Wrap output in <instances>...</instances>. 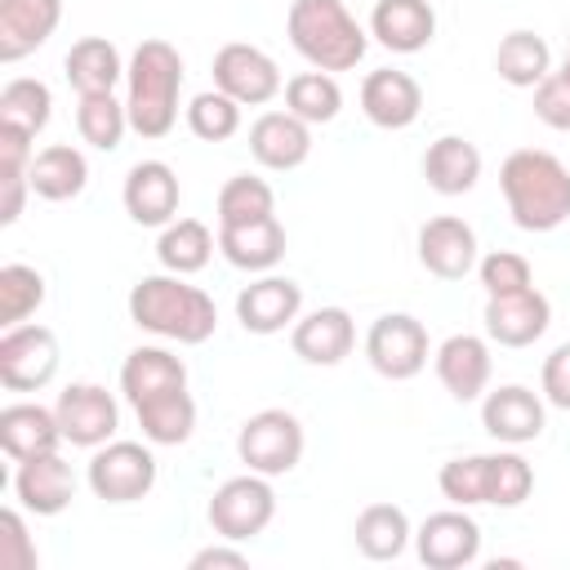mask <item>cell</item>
I'll use <instances>...</instances> for the list:
<instances>
[{
  "instance_id": "cb8c5ba5",
  "label": "cell",
  "mask_w": 570,
  "mask_h": 570,
  "mask_svg": "<svg viewBox=\"0 0 570 570\" xmlns=\"http://www.w3.org/2000/svg\"><path fill=\"white\" fill-rule=\"evenodd\" d=\"M370 36L392 53H419L436 36L432 0H379L370 13Z\"/></svg>"
},
{
  "instance_id": "277c9868",
  "label": "cell",
  "mask_w": 570,
  "mask_h": 570,
  "mask_svg": "<svg viewBox=\"0 0 570 570\" xmlns=\"http://www.w3.org/2000/svg\"><path fill=\"white\" fill-rule=\"evenodd\" d=\"M285 31H289V45L316 71H352L370 49L365 27L352 18L343 0H289Z\"/></svg>"
},
{
  "instance_id": "bcb514c9",
  "label": "cell",
  "mask_w": 570,
  "mask_h": 570,
  "mask_svg": "<svg viewBox=\"0 0 570 570\" xmlns=\"http://www.w3.org/2000/svg\"><path fill=\"white\" fill-rule=\"evenodd\" d=\"M539 387H543V401H548V405L570 410V343H557V347L543 356Z\"/></svg>"
},
{
  "instance_id": "603a6c76",
  "label": "cell",
  "mask_w": 570,
  "mask_h": 570,
  "mask_svg": "<svg viewBox=\"0 0 570 570\" xmlns=\"http://www.w3.org/2000/svg\"><path fill=\"white\" fill-rule=\"evenodd\" d=\"M62 22V0H0V62L36 53Z\"/></svg>"
},
{
  "instance_id": "c3c4849f",
  "label": "cell",
  "mask_w": 570,
  "mask_h": 570,
  "mask_svg": "<svg viewBox=\"0 0 570 570\" xmlns=\"http://www.w3.org/2000/svg\"><path fill=\"white\" fill-rule=\"evenodd\" d=\"M561 76L570 80V49H566V58H561Z\"/></svg>"
},
{
  "instance_id": "f1b7e54d",
  "label": "cell",
  "mask_w": 570,
  "mask_h": 570,
  "mask_svg": "<svg viewBox=\"0 0 570 570\" xmlns=\"http://www.w3.org/2000/svg\"><path fill=\"white\" fill-rule=\"evenodd\" d=\"M62 71H67V85L85 98V94H116V85L125 76V62H120V49L107 36H80L67 49Z\"/></svg>"
},
{
  "instance_id": "ffe728a7",
  "label": "cell",
  "mask_w": 570,
  "mask_h": 570,
  "mask_svg": "<svg viewBox=\"0 0 570 570\" xmlns=\"http://www.w3.org/2000/svg\"><path fill=\"white\" fill-rule=\"evenodd\" d=\"M432 365H436L441 387H445L454 401H463V405L485 396V387H490V370H494V361H490V343H485L481 334H450V338L436 347Z\"/></svg>"
},
{
  "instance_id": "836d02e7",
  "label": "cell",
  "mask_w": 570,
  "mask_h": 570,
  "mask_svg": "<svg viewBox=\"0 0 570 570\" xmlns=\"http://www.w3.org/2000/svg\"><path fill=\"white\" fill-rule=\"evenodd\" d=\"M134 414H138V428L151 445H183L196 432V401L187 387L134 405Z\"/></svg>"
},
{
  "instance_id": "2e32d148",
  "label": "cell",
  "mask_w": 570,
  "mask_h": 570,
  "mask_svg": "<svg viewBox=\"0 0 570 570\" xmlns=\"http://www.w3.org/2000/svg\"><path fill=\"white\" fill-rule=\"evenodd\" d=\"M543 396H534L530 387L521 383H503L494 392H485L481 401V428L499 441V445H525V441H539L543 436Z\"/></svg>"
},
{
  "instance_id": "7dc6e473",
  "label": "cell",
  "mask_w": 570,
  "mask_h": 570,
  "mask_svg": "<svg viewBox=\"0 0 570 570\" xmlns=\"http://www.w3.org/2000/svg\"><path fill=\"white\" fill-rule=\"evenodd\" d=\"M209 566L245 570V566H249V557H245L240 548H227V539H223V543H209V548H200V552L191 557V570H209Z\"/></svg>"
},
{
  "instance_id": "ba28073f",
  "label": "cell",
  "mask_w": 570,
  "mask_h": 570,
  "mask_svg": "<svg viewBox=\"0 0 570 570\" xmlns=\"http://www.w3.org/2000/svg\"><path fill=\"white\" fill-rule=\"evenodd\" d=\"M89 490L107 503H138L156 485V454L142 441H107L89 459Z\"/></svg>"
},
{
  "instance_id": "60d3db41",
  "label": "cell",
  "mask_w": 570,
  "mask_h": 570,
  "mask_svg": "<svg viewBox=\"0 0 570 570\" xmlns=\"http://www.w3.org/2000/svg\"><path fill=\"white\" fill-rule=\"evenodd\" d=\"M187 129L200 142H227L240 129V102L227 98L223 89H205L187 102Z\"/></svg>"
},
{
  "instance_id": "7402d4cb",
  "label": "cell",
  "mask_w": 570,
  "mask_h": 570,
  "mask_svg": "<svg viewBox=\"0 0 570 570\" xmlns=\"http://www.w3.org/2000/svg\"><path fill=\"white\" fill-rule=\"evenodd\" d=\"M289 347L307 365H338L356 347V325L343 307H316L289 325Z\"/></svg>"
},
{
  "instance_id": "d6986e66",
  "label": "cell",
  "mask_w": 570,
  "mask_h": 570,
  "mask_svg": "<svg viewBox=\"0 0 570 570\" xmlns=\"http://www.w3.org/2000/svg\"><path fill=\"white\" fill-rule=\"evenodd\" d=\"M419 263L436 281H463L476 267V232L454 214L428 218L419 227Z\"/></svg>"
},
{
  "instance_id": "484cf974",
  "label": "cell",
  "mask_w": 570,
  "mask_h": 570,
  "mask_svg": "<svg viewBox=\"0 0 570 570\" xmlns=\"http://www.w3.org/2000/svg\"><path fill=\"white\" fill-rule=\"evenodd\" d=\"M218 254L240 272H272L285 258V227L281 218H254L218 227Z\"/></svg>"
},
{
  "instance_id": "7bdbcfd3",
  "label": "cell",
  "mask_w": 570,
  "mask_h": 570,
  "mask_svg": "<svg viewBox=\"0 0 570 570\" xmlns=\"http://www.w3.org/2000/svg\"><path fill=\"white\" fill-rule=\"evenodd\" d=\"M476 276H481L485 298H494V294H517V289H530V285H534L530 263H525L521 254H512V249H494V254L476 258Z\"/></svg>"
},
{
  "instance_id": "8d00e7d4",
  "label": "cell",
  "mask_w": 570,
  "mask_h": 570,
  "mask_svg": "<svg viewBox=\"0 0 570 570\" xmlns=\"http://www.w3.org/2000/svg\"><path fill=\"white\" fill-rule=\"evenodd\" d=\"M76 129L89 147L116 151L125 129H129V107L116 102V94H85L80 107H76Z\"/></svg>"
},
{
  "instance_id": "9a60e30c",
  "label": "cell",
  "mask_w": 570,
  "mask_h": 570,
  "mask_svg": "<svg viewBox=\"0 0 570 570\" xmlns=\"http://www.w3.org/2000/svg\"><path fill=\"white\" fill-rule=\"evenodd\" d=\"M120 200H125V214H129L138 227H165V223H174V214H178L183 187H178V174H174L165 160H138V165L125 174Z\"/></svg>"
},
{
  "instance_id": "d590c367",
  "label": "cell",
  "mask_w": 570,
  "mask_h": 570,
  "mask_svg": "<svg viewBox=\"0 0 570 570\" xmlns=\"http://www.w3.org/2000/svg\"><path fill=\"white\" fill-rule=\"evenodd\" d=\"M343 107V89L334 80V71H298L285 80V111H294L307 125H330Z\"/></svg>"
},
{
  "instance_id": "83f0119b",
  "label": "cell",
  "mask_w": 570,
  "mask_h": 570,
  "mask_svg": "<svg viewBox=\"0 0 570 570\" xmlns=\"http://www.w3.org/2000/svg\"><path fill=\"white\" fill-rule=\"evenodd\" d=\"M423 178H428V187L441 191V196H463V191H472L476 178H481V151H476V142H468V138H459V134H441V138L428 142V151H423Z\"/></svg>"
},
{
  "instance_id": "52a82bcc",
  "label": "cell",
  "mask_w": 570,
  "mask_h": 570,
  "mask_svg": "<svg viewBox=\"0 0 570 570\" xmlns=\"http://www.w3.org/2000/svg\"><path fill=\"white\" fill-rule=\"evenodd\" d=\"M428 356H432L428 330L410 312H383L365 334V361L374 365V374H383L392 383L414 379L428 365Z\"/></svg>"
},
{
  "instance_id": "f35d334b",
  "label": "cell",
  "mask_w": 570,
  "mask_h": 570,
  "mask_svg": "<svg viewBox=\"0 0 570 570\" xmlns=\"http://www.w3.org/2000/svg\"><path fill=\"white\" fill-rule=\"evenodd\" d=\"M40 303H45V276L27 263H4L0 267V325L4 330L22 325Z\"/></svg>"
},
{
  "instance_id": "9c48e42d",
  "label": "cell",
  "mask_w": 570,
  "mask_h": 570,
  "mask_svg": "<svg viewBox=\"0 0 570 570\" xmlns=\"http://www.w3.org/2000/svg\"><path fill=\"white\" fill-rule=\"evenodd\" d=\"M214 89H223L240 107H263L285 89V80L272 53H263L258 45L232 40L214 53Z\"/></svg>"
},
{
  "instance_id": "e575fe53",
  "label": "cell",
  "mask_w": 570,
  "mask_h": 570,
  "mask_svg": "<svg viewBox=\"0 0 570 570\" xmlns=\"http://www.w3.org/2000/svg\"><path fill=\"white\" fill-rule=\"evenodd\" d=\"M53 116V94L45 80L36 76H13L0 89V129H18L27 138H36Z\"/></svg>"
},
{
  "instance_id": "8992f818",
  "label": "cell",
  "mask_w": 570,
  "mask_h": 570,
  "mask_svg": "<svg viewBox=\"0 0 570 570\" xmlns=\"http://www.w3.org/2000/svg\"><path fill=\"white\" fill-rule=\"evenodd\" d=\"M303 445H307L303 423H298V414H289V410H258V414H249V419L240 423V432H236V454H240V463H245L249 472H263V476H285V472H294L298 459H303Z\"/></svg>"
},
{
  "instance_id": "7c38bea8",
  "label": "cell",
  "mask_w": 570,
  "mask_h": 570,
  "mask_svg": "<svg viewBox=\"0 0 570 570\" xmlns=\"http://www.w3.org/2000/svg\"><path fill=\"white\" fill-rule=\"evenodd\" d=\"M414 552L428 570H463L481 557V525L463 508L432 512L414 530Z\"/></svg>"
},
{
  "instance_id": "f546056e",
  "label": "cell",
  "mask_w": 570,
  "mask_h": 570,
  "mask_svg": "<svg viewBox=\"0 0 570 570\" xmlns=\"http://www.w3.org/2000/svg\"><path fill=\"white\" fill-rule=\"evenodd\" d=\"M89 183V160L71 142H49L31 156V191L40 200H76Z\"/></svg>"
},
{
  "instance_id": "8fae6325",
  "label": "cell",
  "mask_w": 570,
  "mask_h": 570,
  "mask_svg": "<svg viewBox=\"0 0 570 570\" xmlns=\"http://www.w3.org/2000/svg\"><path fill=\"white\" fill-rule=\"evenodd\" d=\"M58 428L62 441L80 445V450H98L116 436L120 428V405L102 383H67L58 392Z\"/></svg>"
},
{
  "instance_id": "4dcf8cb0",
  "label": "cell",
  "mask_w": 570,
  "mask_h": 570,
  "mask_svg": "<svg viewBox=\"0 0 570 570\" xmlns=\"http://www.w3.org/2000/svg\"><path fill=\"white\" fill-rule=\"evenodd\" d=\"M352 539H356V552L365 561H396L405 552V543L414 539V530H410L405 508H396V503H370V508H361V517L352 525Z\"/></svg>"
},
{
  "instance_id": "4316f807",
  "label": "cell",
  "mask_w": 570,
  "mask_h": 570,
  "mask_svg": "<svg viewBox=\"0 0 570 570\" xmlns=\"http://www.w3.org/2000/svg\"><path fill=\"white\" fill-rule=\"evenodd\" d=\"M178 387H187V365L169 347H134L120 365V392L129 405H142Z\"/></svg>"
},
{
  "instance_id": "b9f144b4",
  "label": "cell",
  "mask_w": 570,
  "mask_h": 570,
  "mask_svg": "<svg viewBox=\"0 0 570 570\" xmlns=\"http://www.w3.org/2000/svg\"><path fill=\"white\" fill-rule=\"evenodd\" d=\"M530 490H534V468L517 450L490 454V503L494 508H517L530 499Z\"/></svg>"
},
{
  "instance_id": "1f68e13d",
  "label": "cell",
  "mask_w": 570,
  "mask_h": 570,
  "mask_svg": "<svg viewBox=\"0 0 570 570\" xmlns=\"http://www.w3.org/2000/svg\"><path fill=\"white\" fill-rule=\"evenodd\" d=\"M214 245H218V236H214L200 218H174V223L160 227L156 258H160L165 272L191 276V272H200V267L214 258Z\"/></svg>"
},
{
  "instance_id": "74e56055",
  "label": "cell",
  "mask_w": 570,
  "mask_h": 570,
  "mask_svg": "<svg viewBox=\"0 0 570 570\" xmlns=\"http://www.w3.org/2000/svg\"><path fill=\"white\" fill-rule=\"evenodd\" d=\"M276 214V191L258 178V174H232L218 191V227L232 223H254V218H272Z\"/></svg>"
},
{
  "instance_id": "ac0fdd59",
  "label": "cell",
  "mask_w": 570,
  "mask_h": 570,
  "mask_svg": "<svg viewBox=\"0 0 570 570\" xmlns=\"http://www.w3.org/2000/svg\"><path fill=\"white\" fill-rule=\"evenodd\" d=\"M361 111L379 129H410L423 111V89L410 71L379 67L361 80Z\"/></svg>"
},
{
  "instance_id": "5bb4252c",
  "label": "cell",
  "mask_w": 570,
  "mask_h": 570,
  "mask_svg": "<svg viewBox=\"0 0 570 570\" xmlns=\"http://www.w3.org/2000/svg\"><path fill=\"white\" fill-rule=\"evenodd\" d=\"M485 338L499 347H530L534 338H543L548 321H552V303L530 285L517 294H494L485 298Z\"/></svg>"
},
{
  "instance_id": "30bf717a",
  "label": "cell",
  "mask_w": 570,
  "mask_h": 570,
  "mask_svg": "<svg viewBox=\"0 0 570 570\" xmlns=\"http://www.w3.org/2000/svg\"><path fill=\"white\" fill-rule=\"evenodd\" d=\"M58 374V334L49 325H13L0 334V383L9 392H40Z\"/></svg>"
},
{
  "instance_id": "6da1fadb",
  "label": "cell",
  "mask_w": 570,
  "mask_h": 570,
  "mask_svg": "<svg viewBox=\"0 0 570 570\" xmlns=\"http://www.w3.org/2000/svg\"><path fill=\"white\" fill-rule=\"evenodd\" d=\"M499 191L521 232H557L570 218V169L539 147H517L499 165Z\"/></svg>"
},
{
  "instance_id": "5b68a950",
  "label": "cell",
  "mask_w": 570,
  "mask_h": 570,
  "mask_svg": "<svg viewBox=\"0 0 570 570\" xmlns=\"http://www.w3.org/2000/svg\"><path fill=\"white\" fill-rule=\"evenodd\" d=\"M272 517H276V490H272V476L263 472H240L209 494V525L227 543L258 539L272 525Z\"/></svg>"
},
{
  "instance_id": "ab89813d",
  "label": "cell",
  "mask_w": 570,
  "mask_h": 570,
  "mask_svg": "<svg viewBox=\"0 0 570 570\" xmlns=\"http://www.w3.org/2000/svg\"><path fill=\"white\" fill-rule=\"evenodd\" d=\"M441 494L454 508H476L490 503V454H468V459H450L436 472Z\"/></svg>"
},
{
  "instance_id": "4fadbf2b",
  "label": "cell",
  "mask_w": 570,
  "mask_h": 570,
  "mask_svg": "<svg viewBox=\"0 0 570 570\" xmlns=\"http://www.w3.org/2000/svg\"><path fill=\"white\" fill-rule=\"evenodd\" d=\"M303 316V285L289 276L263 272L236 294V321L249 334H281Z\"/></svg>"
},
{
  "instance_id": "f6af8a7d",
  "label": "cell",
  "mask_w": 570,
  "mask_h": 570,
  "mask_svg": "<svg viewBox=\"0 0 570 570\" xmlns=\"http://www.w3.org/2000/svg\"><path fill=\"white\" fill-rule=\"evenodd\" d=\"M534 116H539L548 129L570 134V80H566L561 71H548V76L534 85Z\"/></svg>"
},
{
  "instance_id": "3957f363",
  "label": "cell",
  "mask_w": 570,
  "mask_h": 570,
  "mask_svg": "<svg viewBox=\"0 0 570 570\" xmlns=\"http://www.w3.org/2000/svg\"><path fill=\"white\" fill-rule=\"evenodd\" d=\"M129 94V129L138 138H165L178 125V89H183V53L169 40H142L125 67Z\"/></svg>"
},
{
  "instance_id": "d6a6232c",
  "label": "cell",
  "mask_w": 570,
  "mask_h": 570,
  "mask_svg": "<svg viewBox=\"0 0 570 570\" xmlns=\"http://www.w3.org/2000/svg\"><path fill=\"white\" fill-rule=\"evenodd\" d=\"M494 71H499V80H508L512 89H534V85L552 71L548 40L534 36V31H525V27L508 31V36L499 40V49H494Z\"/></svg>"
},
{
  "instance_id": "ee69618b",
  "label": "cell",
  "mask_w": 570,
  "mask_h": 570,
  "mask_svg": "<svg viewBox=\"0 0 570 570\" xmlns=\"http://www.w3.org/2000/svg\"><path fill=\"white\" fill-rule=\"evenodd\" d=\"M36 543L27 534V521L18 508L0 512V570H36Z\"/></svg>"
},
{
  "instance_id": "d4e9b609",
  "label": "cell",
  "mask_w": 570,
  "mask_h": 570,
  "mask_svg": "<svg viewBox=\"0 0 570 570\" xmlns=\"http://www.w3.org/2000/svg\"><path fill=\"white\" fill-rule=\"evenodd\" d=\"M62 445V428H58V410H45L40 401H13L0 410V450L22 463L36 454H49Z\"/></svg>"
},
{
  "instance_id": "e0dca14e",
  "label": "cell",
  "mask_w": 570,
  "mask_h": 570,
  "mask_svg": "<svg viewBox=\"0 0 570 570\" xmlns=\"http://www.w3.org/2000/svg\"><path fill=\"white\" fill-rule=\"evenodd\" d=\"M13 494H18V503H22L27 512H36V517H58V512H67L71 499H76V472H71V463H67L58 450L36 454V459H22L18 472H13Z\"/></svg>"
},
{
  "instance_id": "7a4b0ae2",
  "label": "cell",
  "mask_w": 570,
  "mask_h": 570,
  "mask_svg": "<svg viewBox=\"0 0 570 570\" xmlns=\"http://www.w3.org/2000/svg\"><path fill=\"white\" fill-rule=\"evenodd\" d=\"M129 321L156 338L196 347L218 330V307L200 285H187L174 272H156L129 289Z\"/></svg>"
},
{
  "instance_id": "44dd1931",
  "label": "cell",
  "mask_w": 570,
  "mask_h": 570,
  "mask_svg": "<svg viewBox=\"0 0 570 570\" xmlns=\"http://www.w3.org/2000/svg\"><path fill=\"white\" fill-rule=\"evenodd\" d=\"M249 156L272 174L298 169L312 156V125L294 111H263L249 125Z\"/></svg>"
}]
</instances>
